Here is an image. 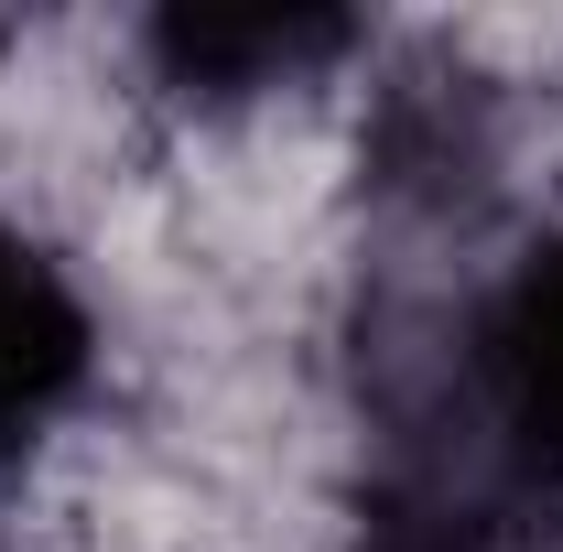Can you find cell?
I'll use <instances>...</instances> for the list:
<instances>
[{
    "mask_svg": "<svg viewBox=\"0 0 563 552\" xmlns=\"http://www.w3.org/2000/svg\"><path fill=\"white\" fill-rule=\"evenodd\" d=\"M357 44L347 11H163L152 55L196 98H261V87H303Z\"/></svg>",
    "mask_w": 563,
    "mask_h": 552,
    "instance_id": "obj_4",
    "label": "cell"
},
{
    "mask_svg": "<svg viewBox=\"0 0 563 552\" xmlns=\"http://www.w3.org/2000/svg\"><path fill=\"white\" fill-rule=\"evenodd\" d=\"M357 552H563V498L444 433H401L368 487Z\"/></svg>",
    "mask_w": 563,
    "mask_h": 552,
    "instance_id": "obj_2",
    "label": "cell"
},
{
    "mask_svg": "<svg viewBox=\"0 0 563 552\" xmlns=\"http://www.w3.org/2000/svg\"><path fill=\"white\" fill-rule=\"evenodd\" d=\"M401 433H444L563 498V228L455 303Z\"/></svg>",
    "mask_w": 563,
    "mask_h": 552,
    "instance_id": "obj_1",
    "label": "cell"
},
{
    "mask_svg": "<svg viewBox=\"0 0 563 552\" xmlns=\"http://www.w3.org/2000/svg\"><path fill=\"white\" fill-rule=\"evenodd\" d=\"M87 357H98V336H87L76 281L55 272L44 239H22L0 217V455H22L87 390Z\"/></svg>",
    "mask_w": 563,
    "mask_h": 552,
    "instance_id": "obj_3",
    "label": "cell"
}]
</instances>
